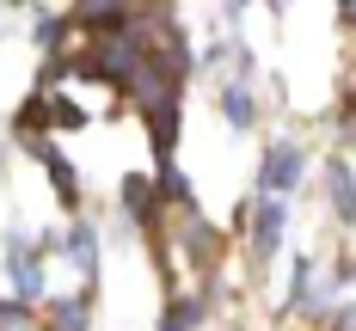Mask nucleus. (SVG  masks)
<instances>
[{
	"label": "nucleus",
	"instance_id": "obj_1",
	"mask_svg": "<svg viewBox=\"0 0 356 331\" xmlns=\"http://www.w3.org/2000/svg\"><path fill=\"white\" fill-rule=\"evenodd\" d=\"M301 172H307V153H301L295 142H277L270 153H264V166H258V184H264L270 196H283V190L301 184Z\"/></svg>",
	"mask_w": 356,
	"mask_h": 331
},
{
	"label": "nucleus",
	"instance_id": "obj_2",
	"mask_svg": "<svg viewBox=\"0 0 356 331\" xmlns=\"http://www.w3.org/2000/svg\"><path fill=\"white\" fill-rule=\"evenodd\" d=\"M6 282L19 294V307H31L37 294H43V264H37L31 239H13V257H6Z\"/></svg>",
	"mask_w": 356,
	"mask_h": 331
},
{
	"label": "nucleus",
	"instance_id": "obj_3",
	"mask_svg": "<svg viewBox=\"0 0 356 331\" xmlns=\"http://www.w3.org/2000/svg\"><path fill=\"white\" fill-rule=\"evenodd\" d=\"M283 215H289L283 196H264V203L252 209V252H258V264H264V257L283 246Z\"/></svg>",
	"mask_w": 356,
	"mask_h": 331
},
{
	"label": "nucleus",
	"instance_id": "obj_4",
	"mask_svg": "<svg viewBox=\"0 0 356 331\" xmlns=\"http://www.w3.org/2000/svg\"><path fill=\"white\" fill-rule=\"evenodd\" d=\"M62 252L74 257V270H80V276H86V282H92V276H99V233H92V227H86V221H74L68 233H62Z\"/></svg>",
	"mask_w": 356,
	"mask_h": 331
},
{
	"label": "nucleus",
	"instance_id": "obj_5",
	"mask_svg": "<svg viewBox=\"0 0 356 331\" xmlns=\"http://www.w3.org/2000/svg\"><path fill=\"white\" fill-rule=\"evenodd\" d=\"M31 153L43 160V166H49V184H56V190H62V196L74 203V196H80V184H74V166H68V160H62V153H56L49 142H31Z\"/></svg>",
	"mask_w": 356,
	"mask_h": 331
},
{
	"label": "nucleus",
	"instance_id": "obj_6",
	"mask_svg": "<svg viewBox=\"0 0 356 331\" xmlns=\"http://www.w3.org/2000/svg\"><path fill=\"white\" fill-rule=\"evenodd\" d=\"M92 325V300L86 294H74V300H56V313H49V331H86Z\"/></svg>",
	"mask_w": 356,
	"mask_h": 331
},
{
	"label": "nucleus",
	"instance_id": "obj_7",
	"mask_svg": "<svg viewBox=\"0 0 356 331\" xmlns=\"http://www.w3.org/2000/svg\"><path fill=\"white\" fill-rule=\"evenodd\" d=\"M325 184H332V209H338V221H350L356 215V203H350V160H332Z\"/></svg>",
	"mask_w": 356,
	"mask_h": 331
},
{
	"label": "nucleus",
	"instance_id": "obj_8",
	"mask_svg": "<svg viewBox=\"0 0 356 331\" xmlns=\"http://www.w3.org/2000/svg\"><path fill=\"white\" fill-rule=\"evenodd\" d=\"M203 325V300H172L160 313V331H197Z\"/></svg>",
	"mask_w": 356,
	"mask_h": 331
},
{
	"label": "nucleus",
	"instance_id": "obj_9",
	"mask_svg": "<svg viewBox=\"0 0 356 331\" xmlns=\"http://www.w3.org/2000/svg\"><path fill=\"white\" fill-rule=\"evenodd\" d=\"M221 110H227L234 129H246V123H252V92H246V86H227V92H221Z\"/></svg>",
	"mask_w": 356,
	"mask_h": 331
},
{
	"label": "nucleus",
	"instance_id": "obj_10",
	"mask_svg": "<svg viewBox=\"0 0 356 331\" xmlns=\"http://www.w3.org/2000/svg\"><path fill=\"white\" fill-rule=\"evenodd\" d=\"M62 31H68V12H37V43H43V49H56Z\"/></svg>",
	"mask_w": 356,
	"mask_h": 331
}]
</instances>
